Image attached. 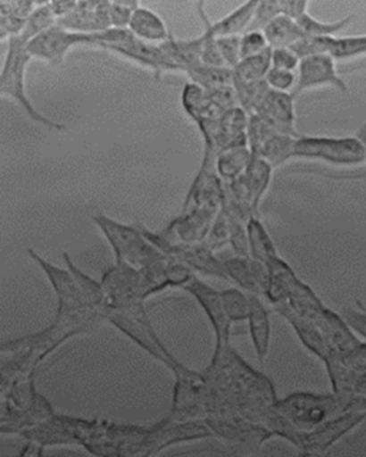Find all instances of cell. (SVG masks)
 <instances>
[{
  "mask_svg": "<svg viewBox=\"0 0 366 457\" xmlns=\"http://www.w3.org/2000/svg\"><path fill=\"white\" fill-rule=\"evenodd\" d=\"M28 43L25 36H18L8 40V52L4 56V68L0 73V95L6 99L13 100L22 107L29 118L39 121L42 125L54 130H63L65 126L59 125L56 121L46 118L45 114L37 111L32 100L26 92V71L33 57L28 50Z\"/></svg>",
  "mask_w": 366,
  "mask_h": 457,
  "instance_id": "1",
  "label": "cell"
},
{
  "mask_svg": "<svg viewBox=\"0 0 366 457\" xmlns=\"http://www.w3.org/2000/svg\"><path fill=\"white\" fill-rule=\"evenodd\" d=\"M292 157L327 162L335 166H358L365 163L366 149L358 136H301L294 142Z\"/></svg>",
  "mask_w": 366,
  "mask_h": 457,
  "instance_id": "2",
  "label": "cell"
},
{
  "mask_svg": "<svg viewBox=\"0 0 366 457\" xmlns=\"http://www.w3.org/2000/svg\"><path fill=\"white\" fill-rule=\"evenodd\" d=\"M95 220L101 226L102 232L106 235L115 250L118 263L142 269L168 257L162 253L154 243L149 242L144 233L140 235L135 228L119 225L104 216H97Z\"/></svg>",
  "mask_w": 366,
  "mask_h": 457,
  "instance_id": "3",
  "label": "cell"
},
{
  "mask_svg": "<svg viewBox=\"0 0 366 457\" xmlns=\"http://www.w3.org/2000/svg\"><path fill=\"white\" fill-rule=\"evenodd\" d=\"M97 33L87 35V33L72 32L56 25L40 33L37 37H33L28 43V50L30 56L47 63L59 64L63 63L69 50L75 46H96Z\"/></svg>",
  "mask_w": 366,
  "mask_h": 457,
  "instance_id": "4",
  "label": "cell"
},
{
  "mask_svg": "<svg viewBox=\"0 0 366 457\" xmlns=\"http://www.w3.org/2000/svg\"><path fill=\"white\" fill-rule=\"evenodd\" d=\"M322 86H332L339 92H348V85L339 76L337 61L330 54H316V56L301 59L298 68V82L295 86L294 95L298 97L302 93Z\"/></svg>",
  "mask_w": 366,
  "mask_h": 457,
  "instance_id": "5",
  "label": "cell"
},
{
  "mask_svg": "<svg viewBox=\"0 0 366 457\" xmlns=\"http://www.w3.org/2000/svg\"><path fill=\"white\" fill-rule=\"evenodd\" d=\"M284 135H295V96L292 93L270 90L255 113Z\"/></svg>",
  "mask_w": 366,
  "mask_h": 457,
  "instance_id": "6",
  "label": "cell"
},
{
  "mask_svg": "<svg viewBox=\"0 0 366 457\" xmlns=\"http://www.w3.org/2000/svg\"><path fill=\"white\" fill-rule=\"evenodd\" d=\"M366 420V409H354L346 411L337 416L334 420L325 423L318 432L309 436L308 445L313 449H327L332 443L344 437L346 433L352 432L354 428L362 425Z\"/></svg>",
  "mask_w": 366,
  "mask_h": 457,
  "instance_id": "7",
  "label": "cell"
},
{
  "mask_svg": "<svg viewBox=\"0 0 366 457\" xmlns=\"http://www.w3.org/2000/svg\"><path fill=\"white\" fill-rule=\"evenodd\" d=\"M187 292H191L202 307L205 309L206 314L212 321L213 328L218 333V339H225L229 332L230 319L228 318L227 312L223 309L220 293L209 287L205 283L201 282L198 278H192L191 282L187 285Z\"/></svg>",
  "mask_w": 366,
  "mask_h": 457,
  "instance_id": "8",
  "label": "cell"
},
{
  "mask_svg": "<svg viewBox=\"0 0 366 457\" xmlns=\"http://www.w3.org/2000/svg\"><path fill=\"white\" fill-rule=\"evenodd\" d=\"M128 29L137 36V39L152 43V45L165 43L172 36V33L169 32L165 21L158 13H154L151 9L140 6V4L137 11L133 12Z\"/></svg>",
  "mask_w": 366,
  "mask_h": 457,
  "instance_id": "9",
  "label": "cell"
},
{
  "mask_svg": "<svg viewBox=\"0 0 366 457\" xmlns=\"http://www.w3.org/2000/svg\"><path fill=\"white\" fill-rule=\"evenodd\" d=\"M37 6L33 2L0 0V39L4 42L22 35Z\"/></svg>",
  "mask_w": 366,
  "mask_h": 457,
  "instance_id": "10",
  "label": "cell"
},
{
  "mask_svg": "<svg viewBox=\"0 0 366 457\" xmlns=\"http://www.w3.org/2000/svg\"><path fill=\"white\" fill-rule=\"evenodd\" d=\"M272 69V49H266L256 56L246 57L232 69L234 86L248 85V83L265 80L268 71Z\"/></svg>",
  "mask_w": 366,
  "mask_h": 457,
  "instance_id": "11",
  "label": "cell"
},
{
  "mask_svg": "<svg viewBox=\"0 0 366 457\" xmlns=\"http://www.w3.org/2000/svg\"><path fill=\"white\" fill-rule=\"evenodd\" d=\"M262 32L270 49L291 47L292 45H295L301 37L305 36L294 19L282 13L273 19L270 25L263 29Z\"/></svg>",
  "mask_w": 366,
  "mask_h": 457,
  "instance_id": "12",
  "label": "cell"
},
{
  "mask_svg": "<svg viewBox=\"0 0 366 457\" xmlns=\"http://www.w3.org/2000/svg\"><path fill=\"white\" fill-rule=\"evenodd\" d=\"M256 6H258V2H246V4L237 7L232 13L212 23V30L216 37L244 35L251 25Z\"/></svg>",
  "mask_w": 366,
  "mask_h": 457,
  "instance_id": "13",
  "label": "cell"
},
{
  "mask_svg": "<svg viewBox=\"0 0 366 457\" xmlns=\"http://www.w3.org/2000/svg\"><path fill=\"white\" fill-rule=\"evenodd\" d=\"M354 21V14H349L346 18L339 19L337 21H320L313 18L306 12L301 18L296 19L299 29L305 36H318V37H337L339 33L344 32L345 29L349 28L351 21Z\"/></svg>",
  "mask_w": 366,
  "mask_h": 457,
  "instance_id": "14",
  "label": "cell"
},
{
  "mask_svg": "<svg viewBox=\"0 0 366 457\" xmlns=\"http://www.w3.org/2000/svg\"><path fill=\"white\" fill-rule=\"evenodd\" d=\"M248 242L252 256L255 257L256 261L268 264L278 257L272 240L266 235L265 228L256 219L249 221Z\"/></svg>",
  "mask_w": 366,
  "mask_h": 457,
  "instance_id": "15",
  "label": "cell"
},
{
  "mask_svg": "<svg viewBox=\"0 0 366 457\" xmlns=\"http://www.w3.org/2000/svg\"><path fill=\"white\" fill-rule=\"evenodd\" d=\"M249 321H251L252 339L255 342L256 349L259 354H265L268 339H270V319L268 312L261 303L258 297H251V313H249Z\"/></svg>",
  "mask_w": 366,
  "mask_h": 457,
  "instance_id": "16",
  "label": "cell"
},
{
  "mask_svg": "<svg viewBox=\"0 0 366 457\" xmlns=\"http://www.w3.org/2000/svg\"><path fill=\"white\" fill-rule=\"evenodd\" d=\"M329 54L335 61H352L366 56V35L332 37Z\"/></svg>",
  "mask_w": 366,
  "mask_h": 457,
  "instance_id": "17",
  "label": "cell"
},
{
  "mask_svg": "<svg viewBox=\"0 0 366 457\" xmlns=\"http://www.w3.org/2000/svg\"><path fill=\"white\" fill-rule=\"evenodd\" d=\"M237 90V104L248 114L255 113L256 107L261 104L270 92V86L265 80L248 83V85L234 86Z\"/></svg>",
  "mask_w": 366,
  "mask_h": 457,
  "instance_id": "18",
  "label": "cell"
},
{
  "mask_svg": "<svg viewBox=\"0 0 366 457\" xmlns=\"http://www.w3.org/2000/svg\"><path fill=\"white\" fill-rule=\"evenodd\" d=\"M56 23H58V19L54 16L51 4H37L35 12L30 14L29 21L26 23L25 32L22 33V36H25L26 39L30 42L33 37H37V35L44 33L45 30L56 25Z\"/></svg>",
  "mask_w": 366,
  "mask_h": 457,
  "instance_id": "19",
  "label": "cell"
},
{
  "mask_svg": "<svg viewBox=\"0 0 366 457\" xmlns=\"http://www.w3.org/2000/svg\"><path fill=\"white\" fill-rule=\"evenodd\" d=\"M223 309L227 312L230 320H242L249 318L251 313V297L245 296L244 293L237 289L220 292Z\"/></svg>",
  "mask_w": 366,
  "mask_h": 457,
  "instance_id": "20",
  "label": "cell"
},
{
  "mask_svg": "<svg viewBox=\"0 0 366 457\" xmlns=\"http://www.w3.org/2000/svg\"><path fill=\"white\" fill-rule=\"evenodd\" d=\"M249 163V152L241 147H232L220 157V171L223 176L234 178Z\"/></svg>",
  "mask_w": 366,
  "mask_h": 457,
  "instance_id": "21",
  "label": "cell"
},
{
  "mask_svg": "<svg viewBox=\"0 0 366 457\" xmlns=\"http://www.w3.org/2000/svg\"><path fill=\"white\" fill-rule=\"evenodd\" d=\"M280 14V4L277 0H265V2H258L255 9V14L252 18L251 25H249L246 32L251 30H261L262 32L266 26L270 25L273 19Z\"/></svg>",
  "mask_w": 366,
  "mask_h": 457,
  "instance_id": "22",
  "label": "cell"
},
{
  "mask_svg": "<svg viewBox=\"0 0 366 457\" xmlns=\"http://www.w3.org/2000/svg\"><path fill=\"white\" fill-rule=\"evenodd\" d=\"M241 39L242 35L218 37V47L228 69L237 68V63L242 61Z\"/></svg>",
  "mask_w": 366,
  "mask_h": 457,
  "instance_id": "23",
  "label": "cell"
},
{
  "mask_svg": "<svg viewBox=\"0 0 366 457\" xmlns=\"http://www.w3.org/2000/svg\"><path fill=\"white\" fill-rule=\"evenodd\" d=\"M139 7L137 2H109V18L113 29L129 28L130 19L133 12Z\"/></svg>",
  "mask_w": 366,
  "mask_h": 457,
  "instance_id": "24",
  "label": "cell"
},
{
  "mask_svg": "<svg viewBox=\"0 0 366 457\" xmlns=\"http://www.w3.org/2000/svg\"><path fill=\"white\" fill-rule=\"evenodd\" d=\"M265 82L268 83L270 90L292 93L294 92L295 86H296V82H298V75L295 71L272 68L268 71Z\"/></svg>",
  "mask_w": 366,
  "mask_h": 457,
  "instance_id": "25",
  "label": "cell"
},
{
  "mask_svg": "<svg viewBox=\"0 0 366 457\" xmlns=\"http://www.w3.org/2000/svg\"><path fill=\"white\" fill-rule=\"evenodd\" d=\"M266 49H270L268 40L265 35L261 30H251V32H245L241 39V57L256 56V54H262Z\"/></svg>",
  "mask_w": 366,
  "mask_h": 457,
  "instance_id": "26",
  "label": "cell"
},
{
  "mask_svg": "<svg viewBox=\"0 0 366 457\" xmlns=\"http://www.w3.org/2000/svg\"><path fill=\"white\" fill-rule=\"evenodd\" d=\"M358 309H352V307H346L342 312V318L346 320L352 330L356 335L361 336L366 340V307L361 302H356Z\"/></svg>",
  "mask_w": 366,
  "mask_h": 457,
  "instance_id": "27",
  "label": "cell"
},
{
  "mask_svg": "<svg viewBox=\"0 0 366 457\" xmlns=\"http://www.w3.org/2000/svg\"><path fill=\"white\" fill-rule=\"evenodd\" d=\"M299 63H301V59L291 47L272 49V68L295 71H298Z\"/></svg>",
  "mask_w": 366,
  "mask_h": 457,
  "instance_id": "28",
  "label": "cell"
},
{
  "mask_svg": "<svg viewBox=\"0 0 366 457\" xmlns=\"http://www.w3.org/2000/svg\"><path fill=\"white\" fill-rule=\"evenodd\" d=\"M279 4L280 13L289 16L294 21L301 18L302 14H305L309 7L308 2H301V0H282Z\"/></svg>",
  "mask_w": 366,
  "mask_h": 457,
  "instance_id": "29",
  "label": "cell"
},
{
  "mask_svg": "<svg viewBox=\"0 0 366 457\" xmlns=\"http://www.w3.org/2000/svg\"><path fill=\"white\" fill-rule=\"evenodd\" d=\"M56 19L65 18L71 12L75 11L78 2H49Z\"/></svg>",
  "mask_w": 366,
  "mask_h": 457,
  "instance_id": "30",
  "label": "cell"
},
{
  "mask_svg": "<svg viewBox=\"0 0 366 457\" xmlns=\"http://www.w3.org/2000/svg\"><path fill=\"white\" fill-rule=\"evenodd\" d=\"M356 136H358L359 139L362 140L363 145H365L366 149V121L362 123V126L358 129V132H356ZM366 163V161H365Z\"/></svg>",
  "mask_w": 366,
  "mask_h": 457,
  "instance_id": "31",
  "label": "cell"
}]
</instances>
